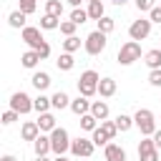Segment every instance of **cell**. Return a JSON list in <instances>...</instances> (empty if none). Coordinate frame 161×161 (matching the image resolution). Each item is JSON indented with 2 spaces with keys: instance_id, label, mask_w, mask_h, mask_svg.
Returning a JSON list of instances; mask_svg holds the SVG:
<instances>
[{
  "instance_id": "obj_6",
  "label": "cell",
  "mask_w": 161,
  "mask_h": 161,
  "mask_svg": "<svg viewBox=\"0 0 161 161\" xmlns=\"http://www.w3.org/2000/svg\"><path fill=\"white\" fill-rule=\"evenodd\" d=\"M40 30H43V28H33V25H25V28H23V40H25L33 50H40V48L48 43Z\"/></svg>"
},
{
  "instance_id": "obj_25",
  "label": "cell",
  "mask_w": 161,
  "mask_h": 161,
  "mask_svg": "<svg viewBox=\"0 0 161 161\" xmlns=\"http://www.w3.org/2000/svg\"><path fill=\"white\" fill-rule=\"evenodd\" d=\"M38 126H40V131H53L55 128V116L53 113H40L38 116Z\"/></svg>"
},
{
  "instance_id": "obj_3",
  "label": "cell",
  "mask_w": 161,
  "mask_h": 161,
  "mask_svg": "<svg viewBox=\"0 0 161 161\" xmlns=\"http://www.w3.org/2000/svg\"><path fill=\"white\" fill-rule=\"evenodd\" d=\"M106 33H101V30H93V33H88L86 35V40H83V48H86V53L88 55H101L103 50H106Z\"/></svg>"
},
{
  "instance_id": "obj_41",
  "label": "cell",
  "mask_w": 161,
  "mask_h": 161,
  "mask_svg": "<svg viewBox=\"0 0 161 161\" xmlns=\"http://www.w3.org/2000/svg\"><path fill=\"white\" fill-rule=\"evenodd\" d=\"M153 141H156V146L161 148V131H156V133H153Z\"/></svg>"
},
{
  "instance_id": "obj_15",
  "label": "cell",
  "mask_w": 161,
  "mask_h": 161,
  "mask_svg": "<svg viewBox=\"0 0 161 161\" xmlns=\"http://www.w3.org/2000/svg\"><path fill=\"white\" fill-rule=\"evenodd\" d=\"M143 63H146L151 70L161 68V48H153V50H148V53L143 55Z\"/></svg>"
},
{
  "instance_id": "obj_36",
  "label": "cell",
  "mask_w": 161,
  "mask_h": 161,
  "mask_svg": "<svg viewBox=\"0 0 161 161\" xmlns=\"http://www.w3.org/2000/svg\"><path fill=\"white\" fill-rule=\"evenodd\" d=\"M75 28H78V25H75L73 20H60V33H63L65 38H68V35H75Z\"/></svg>"
},
{
  "instance_id": "obj_20",
  "label": "cell",
  "mask_w": 161,
  "mask_h": 161,
  "mask_svg": "<svg viewBox=\"0 0 161 161\" xmlns=\"http://www.w3.org/2000/svg\"><path fill=\"white\" fill-rule=\"evenodd\" d=\"M30 83L38 88V91H45L48 86H50V75L45 73V70H40V73H33V78H30Z\"/></svg>"
},
{
  "instance_id": "obj_1",
  "label": "cell",
  "mask_w": 161,
  "mask_h": 161,
  "mask_svg": "<svg viewBox=\"0 0 161 161\" xmlns=\"http://www.w3.org/2000/svg\"><path fill=\"white\" fill-rule=\"evenodd\" d=\"M98 83H101V78H98L96 70H83L80 78H78V93L86 96V98H91V96L98 93Z\"/></svg>"
},
{
  "instance_id": "obj_18",
  "label": "cell",
  "mask_w": 161,
  "mask_h": 161,
  "mask_svg": "<svg viewBox=\"0 0 161 161\" xmlns=\"http://www.w3.org/2000/svg\"><path fill=\"white\" fill-rule=\"evenodd\" d=\"M50 103H53V108H70V98H68V93H63V91H55L53 96H50Z\"/></svg>"
},
{
  "instance_id": "obj_14",
  "label": "cell",
  "mask_w": 161,
  "mask_h": 161,
  "mask_svg": "<svg viewBox=\"0 0 161 161\" xmlns=\"http://www.w3.org/2000/svg\"><path fill=\"white\" fill-rule=\"evenodd\" d=\"M33 148H35V156H48L50 151H53V146H50V136H38L35 141H33Z\"/></svg>"
},
{
  "instance_id": "obj_19",
  "label": "cell",
  "mask_w": 161,
  "mask_h": 161,
  "mask_svg": "<svg viewBox=\"0 0 161 161\" xmlns=\"http://www.w3.org/2000/svg\"><path fill=\"white\" fill-rule=\"evenodd\" d=\"M91 113H93L98 121H106V118H108V103H106V101H93V103H91Z\"/></svg>"
},
{
  "instance_id": "obj_32",
  "label": "cell",
  "mask_w": 161,
  "mask_h": 161,
  "mask_svg": "<svg viewBox=\"0 0 161 161\" xmlns=\"http://www.w3.org/2000/svg\"><path fill=\"white\" fill-rule=\"evenodd\" d=\"M88 18H91V15H88V10H80V8H73V13H70V20H73L75 25H83Z\"/></svg>"
},
{
  "instance_id": "obj_13",
  "label": "cell",
  "mask_w": 161,
  "mask_h": 161,
  "mask_svg": "<svg viewBox=\"0 0 161 161\" xmlns=\"http://www.w3.org/2000/svg\"><path fill=\"white\" fill-rule=\"evenodd\" d=\"M103 156H106V161H126V151L118 146V143H106V151H103Z\"/></svg>"
},
{
  "instance_id": "obj_24",
  "label": "cell",
  "mask_w": 161,
  "mask_h": 161,
  "mask_svg": "<svg viewBox=\"0 0 161 161\" xmlns=\"http://www.w3.org/2000/svg\"><path fill=\"white\" fill-rule=\"evenodd\" d=\"M40 28H43V30H58V28H60V18L45 13V15L40 18Z\"/></svg>"
},
{
  "instance_id": "obj_37",
  "label": "cell",
  "mask_w": 161,
  "mask_h": 161,
  "mask_svg": "<svg viewBox=\"0 0 161 161\" xmlns=\"http://www.w3.org/2000/svg\"><path fill=\"white\" fill-rule=\"evenodd\" d=\"M18 116H20V113L10 108V111H5V113H3V123H5V126H10V123H15V121H18Z\"/></svg>"
},
{
  "instance_id": "obj_46",
  "label": "cell",
  "mask_w": 161,
  "mask_h": 161,
  "mask_svg": "<svg viewBox=\"0 0 161 161\" xmlns=\"http://www.w3.org/2000/svg\"><path fill=\"white\" fill-rule=\"evenodd\" d=\"M111 3H116V5H123V3H126V0H111Z\"/></svg>"
},
{
  "instance_id": "obj_34",
  "label": "cell",
  "mask_w": 161,
  "mask_h": 161,
  "mask_svg": "<svg viewBox=\"0 0 161 161\" xmlns=\"http://www.w3.org/2000/svg\"><path fill=\"white\" fill-rule=\"evenodd\" d=\"M133 123H136V121H133L131 116H126V113H121V116L116 118V126H118V131H128Z\"/></svg>"
},
{
  "instance_id": "obj_40",
  "label": "cell",
  "mask_w": 161,
  "mask_h": 161,
  "mask_svg": "<svg viewBox=\"0 0 161 161\" xmlns=\"http://www.w3.org/2000/svg\"><path fill=\"white\" fill-rule=\"evenodd\" d=\"M148 18H151V23H161V5H156L153 10H148Z\"/></svg>"
},
{
  "instance_id": "obj_22",
  "label": "cell",
  "mask_w": 161,
  "mask_h": 161,
  "mask_svg": "<svg viewBox=\"0 0 161 161\" xmlns=\"http://www.w3.org/2000/svg\"><path fill=\"white\" fill-rule=\"evenodd\" d=\"M25 18H28V15H25L23 10H13V13L8 15V23H10V28H20V30H23V28H25Z\"/></svg>"
},
{
  "instance_id": "obj_26",
  "label": "cell",
  "mask_w": 161,
  "mask_h": 161,
  "mask_svg": "<svg viewBox=\"0 0 161 161\" xmlns=\"http://www.w3.org/2000/svg\"><path fill=\"white\" fill-rule=\"evenodd\" d=\"M45 13L60 18V15H63V3H60V0H45Z\"/></svg>"
},
{
  "instance_id": "obj_7",
  "label": "cell",
  "mask_w": 161,
  "mask_h": 161,
  "mask_svg": "<svg viewBox=\"0 0 161 161\" xmlns=\"http://www.w3.org/2000/svg\"><path fill=\"white\" fill-rule=\"evenodd\" d=\"M138 158L141 161H158V146H156V141L151 136L141 138V143H138Z\"/></svg>"
},
{
  "instance_id": "obj_45",
  "label": "cell",
  "mask_w": 161,
  "mask_h": 161,
  "mask_svg": "<svg viewBox=\"0 0 161 161\" xmlns=\"http://www.w3.org/2000/svg\"><path fill=\"white\" fill-rule=\"evenodd\" d=\"M35 161H50V158H48V156H38Z\"/></svg>"
},
{
  "instance_id": "obj_10",
  "label": "cell",
  "mask_w": 161,
  "mask_h": 161,
  "mask_svg": "<svg viewBox=\"0 0 161 161\" xmlns=\"http://www.w3.org/2000/svg\"><path fill=\"white\" fill-rule=\"evenodd\" d=\"M93 148H96L93 138H83V136H78V138L70 141V153H73V156H83V158H88V156L93 153Z\"/></svg>"
},
{
  "instance_id": "obj_2",
  "label": "cell",
  "mask_w": 161,
  "mask_h": 161,
  "mask_svg": "<svg viewBox=\"0 0 161 161\" xmlns=\"http://www.w3.org/2000/svg\"><path fill=\"white\" fill-rule=\"evenodd\" d=\"M50 146H53L55 156H63L65 151H70V136H68V131L60 128V126H55L50 131Z\"/></svg>"
},
{
  "instance_id": "obj_39",
  "label": "cell",
  "mask_w": 161,
  "mask_h": 161,
  "mask_svg": "<svg viewBox=\"0 0 161 161\" xmlns=\"http://www.w3.org/2000/svg\"><path fill=\"white\" fill-rule=\"evenodd\" d=\"M136 8H138L141 13H146V10H153V8H156V0H136Z\"/></svg>"
},
{
  "instance_id": "obj_29",
  "label": "cell",
  "mask_w": 161,
  "mask_h": 161,
  "mask_svg": "<svg viewBox=\"0 0 161 161\" xmlns=\"http://www.w3.org/2000/svg\"><path fill=\"white\" fill-rule=\"evenodd\" d=\"M50 106H53V103H50V98H45V96H38V98L33 101V108H35L38 113H48Z\"/></svg>"
},
{
  "instance_id": "obj_16",
  "label": "cell",
  "mask_w": 161,
  "mask_h": 161,
  "mask_svg": "<svg viewBox=\"0 0 161 161\" xmlns=\"http://www.w3.org/2000/svg\"><path fill=\"white\" fill-rule=\"evenodd\" d=\"M38 60H43V58H40V53H38V50H33V48H30V50H25V53L20 55V63H23L25 68H35V65H38Z\"/></svg>"
},
{
  "instance_id": "obj_9",
  "label": "cell",
  "mask_w": 161,
  "mask_h": 161,
  "mask_svg": "<svg viewBox=\"0 0 161 161\" xmlns=\"http://www.w3.org/2000/svg\"><path fill=\"white\" fill-rule=\"evenodd\" d=\"M10 108L18 111V113H30V111H35V108H33V98H30L28 93H23V91H18V93L10 96Z\"/></svg>"
},
{
  "instance_id": "obj_42",
  "label": "cell",
  "mask_w": 161,
  "mask_h": 161,
  "mask_svg": "<svg viewBox=\"0 0 161 161\" xmlns=\"http://www.w3.org/2000/svg\"><path fill=\"white\" fill-rule=\"evenodd\" d=\"M65 3H68V5H73V8H78V5H80V0H65Z\"/></svg>"
},
{
  "instance_id": "obj_12",
  "label": "cell",
  "mask_w": 161,
  "mask_h": 161,
  "mask_svg": "<svg viewBox=\"0 0 161 161\" xmlns=\"http://www.w3.org/2000/svg\"><path fill=\"white\" fill-rule=\"evenodd\" d=\"M70 111H73L75 116H86V113H91V101H88L86 96L78 93V98L70 101Z\"/></svg>"
},
{
  "instance_id": "obj_38",
  "label": "cell",
  "mask_w": 161,
  "mask_h": 161,
  "mask_svg": "<svg viewBox=\"0 0 161 161\" xmlns=\"http://www.w3.org/2000/svg\"><path fill=\"white\" fill-rule=\"evenodd\" d=\"M148 83H151V86H156V88H161V68H156V70H151V73H148Z\"/></svg>"
},
{
  "instance_id": "obj_30",
  "label": "cell",
  "mask_w": 161,
  "mask_h": 161,
  "mask_svg": "<svg viewBox=\"0 0 161 161\" xmlns=\"http://www.w3.org/2000/svg\"><path fill=\"white\" fill-rule=\"evenodd\" d=\"M101 131L113 141V138H116V133H118V126H116V121H101Z\"/></svg>"
},
{
  "instance_id": "obj_21",
  "label": "cell",
  "mask_w": 161,
  "mask_h": 161,
  "mask_svg": "<svg viewBox=\"0 0 161 161\" xmlns=\"http://www.w3.org/2000/svg\"><path fill=\"white\" fill-rule=\"evenodd\" d=\"M88 15H91V20H101V18L106 15V8H103V3H101V0H93V3H88Z\"/></svg>"
},
{
  "instance_id": "obj_8",
  "label": "cell",
  "mask_w": 161,
  "mask_h": 161,
  "mask_svg": "<svg viewBox=\"0 0 161 161\" xmlns=\"http://www.w3.org/2000/svg\"><path fill=\"white\" fill-rule=\"evenodd\" d=\"M148 33H151V18H138L128 28L131 40H143V38H148Z\"/></svg>"
},
{
  "instance_id": "obj_33",
  "label": "cell",
  "mask_w": 161,
  "mask_h": 161,
  "mask_svg": "<svg viewBox=\"0 0 161 161\" xmlns=\"http://www.w3.org/2000/svg\"><path fill=\"white\" fill-rule=\"evenodd\" d=\"M113 28H116V20H113V18L103 15V18L98 20V30H101V33H106V35H108V33H111Z\"/></svg>"
},
{
  "instance_id": "obj_5",
  "label": "cell",
  "mask_w": 161,
  "mask_h": 161,
  "mask_svg": "<svg viewBox=\"0 0 161 161\" xmlns=\"http://www.w3.org/2000/svg\"><path fill=\"white\" fill-rule=\"evenodd\" d=\"M133 121H136V126L141 128L143 136H153L156 133V121H153V113L148 108H138L136 116H133Z\"/></svg>"
},
{
  "instance_id": "obj_23",
  "label": "cell",
  "mask_w": 161,
  "mask_h": 161,
  "mask_svg": "<svg viewBox=\"0 0 161 161\" xmlns=\"http://www.w3.org/2000/svg\"><path fill=\"white\" fill-rule=\"evenodd\" d=\"M55 65L60 68V70H73V65H75V60H73V53H60L58 55V60H55Z\"/></svg>"
},
{
  "instance_id": "obj_17",
  "label": "cell",
  "mask_w": 161,
  "mask_h": 161,
  "mask_svg": "<svg viewBox=\"0 0 161 161\" xmlns=\"http://www.w3.org/2000/svg\"><path fill=\"white\" fill-rule=\"evenodd\" d=\"M98 93H101L103 98H111V96L116 93V80H113V78H101V83H98Z\"/></svg>"
},
{
  "instance_id": "obj_4",
  "label": "cell",
  "mask_w": 161,
  "mask_h": 161,
  "mask_svg": "<svg viewBox=\"0 0 161 161\" xmlns=\"http://www.w3.org/2000/svg\"><path fill=\"white\" fill-rule=\"evenodd\" d=\"M138 58H141V43L138 40H128V43L121 45V50H118V63L121 65H131Z\"/></svg>"
},
{
  "instance_id": "obj_27",
  "label": "cell",
  "mask_w": 161,
  "mask_h": 161,
  "mask_svg": "<svg viewBox=\"0 0 161 161\" xmlns=\"http://www.w3.org/2000/svg\"><path fill=\"white\" fill-rule=\"evenodd\" d=\"M80 128H83V131H96V128H98V118H96L93 113L80 116Z\"/></svg>"
},
{
  "instance_id": "obj_43",
  "label": "cell",
  "mask_w": 161,
  "mask_h": 161,
  "mask_svg": "<svg viewBox=\"0 0 161 161\" xmlns=\"http://www.w3.org/2000/svg\"><path fill=\"white\" fill-rule=\"evenodd\" d=\"M0 161H18V158H15V156H10V153H8V156H3V158H0Z\"/></svg>"
},
{
  "instance_id": "obj_31",
  "label": "cell",
  "mask_w": 161,
  "mask_h": 161,
  "mask_svg": "<svg viewBox=\"0 0 161 161\" xmlns=\"http://www.w3.org/2000/svg\"><path fill=\"white\" fill-rule=\"evenodd\" d=\"M18 10H23L25 15H33L38 10V0H18Z\"/></svg>"
},
{
  "instance_id": "obj_47",
  "label": "cell",
  "mask_w": 161,
  "mask_h": 161,
  "mask_svg": "<svg viewBox=\"0 0 161 161\" xmlns=\"http://www.w3.org/2000/svg\"><path fill=\"white\" fill-rule=\"evenodd\" d=\"M88 3H93V0H88Z\"/></svg>"
},
{
  "instance_id": "obj_28",
  "label": "cell",
  "mask_w": 161,
  "mask_h": 161,
  "mask_svg": "<svg viewBox=\"0 0 161 161\" xmlns=\"http://www.w3.org/2000/svg\"><path fill=\"white\" fill-rule=\"evenodd\" d=\"M80 48V38H75V35H68L65 40H63V50L65 53H75Z\"/></svg>"
},
{
  "instance_id": "obj_35",
  "label": "cell",
  "mask_w": 161,
  "mask_h": 161,
  "mask_svg": "<svg viewBox=\"0 0 161 161\" xmlns=\"http://www.w3.org/2000/svg\"><path fill=\"white\" fill-rule=\"evenodd\" d=\"M91 133H93V136H91V138H93V143H96V146H106V143H108V141H111V138H108V136H106V133H103V131H101V126H98V128H96V131H91Z\"/></svg>"
},
{
  "instance_id": "obj_44",
  "label": "cell",
  "mask_w": 161,
  "mask_h": 161,
  "mask_svg": "<svg viewBox=\"0 0 161 161\" xmlns=\"http://www.w3.org/2000/svg\"><path fill=\"white\" fill-rule=\"evenodd\" d=\"M53 161H70V158H65V156H55Z\"/></svg>"
},
{
  "instance_id": "obj_11",
  "label": "cell",
  "mask_w": 161,
  "mask_h": 161,
  "mask_svg": "<svg viewBox=\"0 0 161 161\" xmlns=\"http://www.w3.org/2000/svg\"><path fill=\"white\" fill-rule=\"evenodd\" d=\"M40 133H43V131H40L38 121H25V123H23V128H20V136H23V141H35Z\"/></svg>"
}]
</instances>
